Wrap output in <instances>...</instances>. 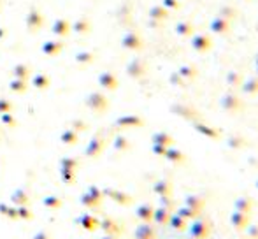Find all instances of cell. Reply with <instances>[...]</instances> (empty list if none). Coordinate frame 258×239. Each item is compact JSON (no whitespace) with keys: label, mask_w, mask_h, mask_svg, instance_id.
<instances>
[{"label":"cell","mask_w":258,"mask_h":239,"mask_svg":"<svg viewBox=\"0 0 258 239\" xmlns=\"http://www.w3.org/2000/svg\"><path fill=\"white\" fill-rule=\"evenodd\" d=\"M184 204H186V206H190V208H193V209H197V211H200L206 202H204V199H202V197H198V195H190V197H186Z\"/></svg>","instance_id":"cell-7"},{"label":"cell","mask_w":258,"mask_h":239,"mask_svg":"<svg viewBox=\"0 0 258 239\" xmlns=\"http://www.w3.org/2000/svg\"><path fill=\"white\" fill-rule=\"evenodd\" d=\"M190 236L193 239H207L211 236V223L207 220H195L190 225Z\"/></svg>","instance_id":"cell-1"},{"label":"cell","mask_w":258,"mask_h":239,"mask_svg":"<svg viewBox=\"0 0 258 239\" xmlns=\"http://www.w3.org/2000/svg\"><path fill=\"white\" fill-rule=\"evenodd\" d=\"M246 230V236L251 239H258V225L257 223H248V225L244 227Z\"/></svg>","instance_id":"cell-11"},{"label":"cell","mask_w":258,"mask_h":239,"mask_svg":"<svg viewBox=\"0 0 258 239\" xmlns=\"http://www.w3.org/2000/svg\"><path fill=\"white\" fill-rule=\"evenodd\" d=\"M167 157H169V160H172V162H181V160H183V155H181L179 151H169V153H167Z\"/></svg>","instance_id":"cell-13"},{"label":"cell","mask_w":258,"mask_h":239,"mask_svg":"<svg viewBox=\"0 0 258 239\" xmlns=\"http://www.w3.org/2000/svg\"><path fill=\"white\" fill-rule=\"evenodd\" d=\"M178 215H181L184 220H192V218H197L198 215H200V211H197V209H193V208H190V206L184 204L183 208L178 209Z\"/></svg>","instance_id":"cell-8"},{"label":"cell","mask_w":258,"mask_h":239,"mask_svg":"<svg viewBox=\"0 0 258 239\" xmlns=\"http://www.w3.org/2000/svg\"><path fill=\"white\" fill-rule=\"evenodd\" d=\"M169 225L174 230H178V232H181V230L186 229V220H184L181 215H174V217L169 218Z\"/></svg>","instance_id":"cell-5"},{"label":"cell","mask_w":258,"mask_h":239,"mask_svg":"<svg viewBox=\"0 0 258 239\" xmlns=\"http://www.w3.org/2000/svg\"><path fill=\"white\" fill-rule=\"evenodd\" d=\"M230 223L237 230H244V227L250 223V215H246V213H241V211H234L230 215Z\"/></svg>","instance_id":"cell-2"},{"label":"cell","mask_w":258,"mask_h":239,"mask_svg":"<svg viewBox=\"0 0 258 239\" xmlns=\"http://www.w3.org/2000/svg\"><path fill=\"white\" fill-rule=\"evenodd\" d=\"M257 186H258V183H257Z\"/></svg>","instance_id":"cell-15"},{"label":"cell","mask_w":258,"mask_h":239,"mask_svg":"<svg viewBox=\"0 0 258 239\" xmlns=\"http://www.w3.org/2000/svg\"><path fill=\"white\" fill-rule=\"evenodd\" d=\"M162 204L165 206V209H172V206H174V204H172V200L169 199L167 195H163V197H162Z\"/></svg>","instance_id":"cell-14"},{"label":"cell","mask_w":258,"mask_h":239,"mask_svg":"<svg viewBox=\"0 0 258 239\" xmlns=\"http://www.w3.org/2000/svg\"><path fill=\"white\" fill-rule=\"evenodd\" d=\"M136 239H155V230L149 225H140L136 230Z\"/></svg>","instance_id":"cell-6"},{"label":"cell","mask_w":258,"mask_h":239,"mask_svg":"<svg viewBox=\"0 0 258 239\" xmlns=\"http://www.w3.org/2000/svg\"><path fill=\"white\" fill-rule=\"evenodd\" d=\"M153 209L149 208V206H142V208H139V211H137V215H139L140 220L144 221H151L153 220Z\"/></svg>","instance_id":"cell-9"},{"label":"cell","mask_w":258,"mask_h":239,"mask_svg":"<svg viewBox=\"0 0 258 239\" xmlns=\"http://www.w3.org/2000/svg\"><path fill=\"white\" fill-rule=\"evenodd\" d=\"M198 130H200L202 134H206V136H209V138H218V132L213 129H209V127H204V125H198L197 127Z\"/></svg>","instance_id":"cell-12"},{"label":"cell","mask_w":258,"mask_h":239,"mask_svg":"<svg viewBox=\"0 0 258 239\" xmlns=\"http://www.w3.org/2000/svg\"><path fill=\"white\" fill-rule=\"evenodd\" d=\"M169 218H171V213H169V209H165V208L157 209V211L153 213V220L157 221V223H160V225L169 223Z\"/></svg>","instance_id":"cell-4"},{"label":"cell","mask_w":258,"mask_h":239,"mask_svg":"<svg viewBox=\"0 0 258 239\" xmlns=\"http://www.w3.org/2000/svg\"><path fill=\"white\" fill-rule=\"evenodd\" d=\"M234 209H236V211H241V213H246V215H250L251 209H253V204H251L250 199L242 197V199H237L236 202H234Z\"/></svg>","instance_id":"cell-3"},{"label":"cell","mask_w":258,"mask_h":239,"mask_svg":"<svg viewBox=\"0 0 258 239\" xmlns=\"http://www.w3.org/2000/svg\"><path fill=\"white\" fill-rule=\"evenodd\" d=\"M221 104H223V107H225V109H228V111H236L237 107H239V100H237L236 97H232V95L225 97Z\"/></svg>","instance_id":"cell-10"}]
</instances>
